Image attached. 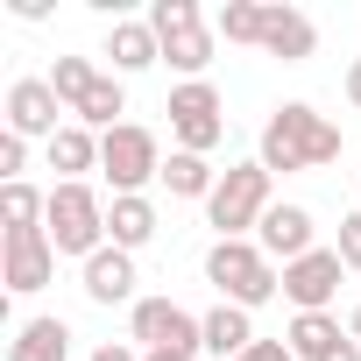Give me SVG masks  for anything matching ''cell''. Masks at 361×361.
I'll return each instance as SVG.
<instances>
[{"mask_svg": "<svg viewBox=\"0 0 361 361\" xmlns=\"http://www.w3.org/2000/svg\"><path fill=\"white\" fill-rule=\"evenodd\" d=\"M50 170H57V185H85V170H99V135L71 121V128L50 142Z\"/></svg>", "mask_w": 361, "mask_h": 361, "instance_id": "cell-20", "label": "cell"}, {"mask_svg": "<svg viewBox=\"0 0 361 361\" xmlns=\"http://www.w3.org/2000/svg\"><path fill=\"white\" fill-rule=\"evenodd\" d=\"M326 361H361V340H354V333H347V340H340V347H333V354H326Z\"/></svg>", "mask_w": 361, "mask_h": 361, "instance_id": "cell-30", "label": "cell"}, {"mask_svg": "<svg viewBox=\"0 0 361 361\" xmlns=\"http://www.w3.org/2000/svg\"><path fill=\"white\" fill-rule=\"evenodd\" d=\"M340 340H347V326H340L333 312H298V319H290V333H283V347H290L298 361H326Z\"/></svg>", "mask_w": 361, "mask_h": 361, "instance_id": "cell-21", "label": "cell"}, {"mask_svg": "<svg viewBox=\"0 0 361 361\" xmlns=\"http://www.w3.org/2000/svg\"><path fill=\"white\" fill-rule=\"evenodd\" d=\"M106 241L128 248V255L156 241V206H149V192H142V199H106Z\"/></svg>", "mask_w": 361, "mask_h": 361, "instance_id": "cell-19", "label": "cell"}, {"mask_svg": "<svg viewBox=\"0 0 361 361\" xmlns=\"http://www.w3.org/2000/svg\"><path fill=\"white\" fill-rule=\"evenodd\" d=\"M340 92H347V106H354V114H361V57H354V64H347V78H340Z\"/></svg>", "mask_w": 361, "mask_h": 361, "instance_id": "cell-28", "label": "cell"}, {"mask_svg": "<svg viewBox=\"0 0 361 361\" xmlns=\"http://www.w3.org/2000/svg\"><path fill=\"white\" fill-rule=\"evenodd\" d=\"M149 29H156L170 71H185V78H206V71H213L220 36H213V22L199 15V0H156V8H149Z\"/></svg>", "mask_w": 361, "mask_h": 361, "instance_id": "cell-5", "label": "cell"}, {"mask_svg": "<svg viewBox=\"0 0 361 361\" xmlns=\"http://www.w3.org/2000/svg\"><path fill=\"white\" fill-rule=\"evenodd\" d=\"M333 248H340V262H347V269H361V206L340 220V241H333Z\"/></svg>", "mask_w": 361, "mask_h": 361, "instance_id": "cell-25", "label": "cell"}, {"mask_svg": "<svg viewBox=\"0 0 361 361\" xmlns=\"http://www.w3.org/2000/svg\"><path fill=\"white\" fill-rule=\"evenodd\" d=\"M347 333H354V340H361V305H354V319H347Z\"/></svg>", "mask_w": 361, "mask_h": 361, "instance_id": "cell-32", "label": "cell"}, {"mask_svg": "<svg viewBox=\"0 0 361 361\" xmlns=\"http://www.w3.org/2000/svg\"><path fill=\"white\" fill-rule=\"evenodd\" d=\"M340 276H347L340 248H312V255L283 262V298H290L298 312H333V298H340Z\"/></svg>", "mask_w": 361, "mask_h": 361, "instance_id": "cell-11", "label": "cell"}, {"mask_svg": "<svg viewBox=\"0 0 361 361\" xmlns=\"http://www.w3.org/2000/svg\"><path fill=\"white\" fill-rule=\"evenodd\" d=\"M199 326H206V354H220V361H241L262 340L255 312H241V305H213V312H199Z\"/></svg>", "mask_w": 361, "mask_h": 361, "instance_id": "cell-16", "label": "cell"}, {"mask_svg": "<svg viewBox=\"0 0 361 361\" xmlns=\"http://www.w3.org/2000/svg\"><path fill=\"white\" fill-rule=\"evenodd\" d=\"M213 36H227V43H255V50H262V0H227V8L213 15Z\"/></svg>", "mask_w": 361, "mask_h": 361, "instance_id": "cell-23", "label": "cell"}, {"mask_svg": "<svg viewBox=\"0 0 361 361\" xmlns=\"http://www.w3.org/2000/svg\"><path fill=\"white\" fill-rule=\"evenodd\" d=\"M142 361H192L185 347H156V354H142Z\"/></svg>", "mask_w": 361, "mask_h": 361, "instance_id": "cell-31", "label": "cell"}, {"mask_svg": "<svg viewBox=\"0 0 361 361\" xmlns=\"http://www.w3.org/2000/svg\"><path fill=\"white\" fill-rule=\"evenodd\" d=\"M106 64H114V78H135V71L163 64L156 29H149V22H114V29H106Z\"/></svg>", "mask_w": 361, "mask_h": 361, "instance_id": "cell-15", "label": "cell"}, {"mask_svg": "<svg viewBox=\"0 0 361 361\" xmlns=\"http://www.w3.org/2000/svg\"><path fill=\"white\" fill-rule=\"evenodd\" d=\"M333 156H340V128H333L319 106H305V99H283V106L262 121V149H255V163H262L269 177L326 170Z\"/></svg>", "mask_w": 361, "mask_h": 361, "instance_id": "cell-1", "label": "cell"}, {"mask_svg": "<svg viewBox=\"0 0 361 361\" xmlns=\"http://www.w3.org/2000/svg\"><path fill=\"white\" fill-rule=\"evenodd\" d=\"M170 135H177V149H192V156H213L220 142H227V106H220V92H213V78H185L170 92Z\"/></svg>", "mask_w": 361, "mask_h": 361, "instance_id": "cell-7", "label": "cell"}, {"mask_svg": "<svg viewBox=\"0 0 361 361\" xmlns=\"http://www.w3.org/2000/svg\"><path fill=\"white\" fill-rule=\"evenodd\" d=\"M92 78H99V64H92V57H57V64H50V85H57V99H64V106H78Z\"/></svg>", "mask_w": 361, "mask_h": 361, "instance_id": "cell-24", "label": "cell"}, {"mask_svg": "<svg viewBox=\"0 0 361 361\" xmlns=\"http://www.w3.org/2000/svg\"><path fill=\"white\" fill-rule=\"evenodd\" d=\"M50 276H57V248H50L43 227L0 234V283H8V298H36Z\"/></svg>", "mask_w": 361, "mask_h": 361, "instance_id": "cell-10", "label": "cell"}, {"mask_svg": "<svg viewBox=\"0 0 361 361\" xmlns=\"http://www.w3.org/2000/svg\"><path fill=\"white\" fill-rule=\"evenodd\" d=\"M78 290H85L92 305H135V255L106 241L92 262H78Z\"/></svg>", "mask_w": 361, "mask_h": 361, "instance_id": "cell-13", "label": "cell"}, {"mask_svg": "<svg viewBox=\"0 0 361 361\" xmlns=\"http://www.w3.org/2000/svg\"><path fill=\"white\" fill-rule=\"evenodd\" d=\"M43 213H50V192H36L29 185V177H22V185H0V227H43Z\"/></svg>", "mask_w": 361, "mask_h": 361, "instance_id": "cell-22", "label": "cell"}, {"mask_svg": "<svg viewBox=\"0 0 361 361\" xmlns=\"http://www.w3.org/2000/svg\"><path fill=\"white\" fill-rule=\"evenodd\" d=\"M213 185H220V170H213V156H192V149H170L163 156V192L170 199H213Z\"/></svg>", "mask_w": 361, "mask_h": 361, "instance_id": "cell-18", "label": "cell"}, {"mask_svg": "<svg viewBox=\"0 0 361 361\" xmlns=\"http://www.w3.org/2000/svg\"><path fill=\"white\" fill-rule=\"evenodd\" d=\"M8 361H71V326L64 319H22L15 340H8Z\"/></svg>", "mask_w": 361, "mask_h": 361, "instance_id": "cell-17", "label": "cell"}, {"mask_svg": "<svg viewBox=\"0 0 361 361\" xmlns=\"http://www.w3.org/2000/svg\"><path fill=\"white\" fill-rule=\"evenodd\" d=\"M128 340H135L142 354H156V347L199 354V347H206V326L177 305V298H135V305H128Z\"/></svg>", "mask_w": 361, "mask_h": 361, "instance_id": "cell-8", "label": "cell"}, {"mask_svg": "<svg viewBox=\"0 0 361 361\" xmlns=\"http://www.w3.org/2000/svg\"><path fill=\"white\" fill-rule=\"evenodd\" d=\"M206 283L220 290V305L255 312V305H269V298L283 290V269H276L255 241H213V248H206Z\"/></svg>", "mask_w": 361, "mask_h": 361, "instance_id": "cell-2", "label": "cell"}, {"mask_svg": "<svg viewBox=\"0 0 361 361\" xmlns=\"http://www.w3.org/2000/svg\"><path fill=\"white\" fill-rule=\"evenodd\" d=\"M0 170H8V185H22V170H29V142L22 135H0Z\"/></svg>", "mask_w": 361, "mask_h": 361, "instance_id": "cell-26", "label": "cell"}, {"mask_svg": "<svg viewBox=\"0 0 361 361\" xmlns=\"http://www.w3.org/2000/svg\"><path fill=\"white\" fill-rule=\"evenodd\" d=\"M255 248H262L269 262H298V255H312V248H319V227H312V213H305V206H269V213H262V227H255Z\"/></svg>", "mask_w": 361, "mask_h": 361, "instance_id": "cell-12", "label": "cell"}, {"mask_svg": "<svg viewBox=\"0 0 361 361\" xmlns=\"http://www.w3.org/2000/svg\"><path fill=\"white\" fill-rule=\"evenodd\" d=\"M241 361H298V354H290V347H283V340H255V347H248V354H241Z\"/></svg>", "mask_w": 361, "mask_h": 361, "instance_id": "cell-27", "label": "cell"}, {"mask_svg": "<svg viewBox=\"0 0 361 361\" xmlns=\"http://www.w3.org/2000/svg\"><path fill=\"white\" fill-rule=\"evenodd\" d=\"M99 177L114 185V199H142L149 185H163V142L142 121H121L99 135Z\"/></svg>", "mask_w": 361, "mask_h": 361, "instance_id": "cell-4", "label": "cell"}, {"mask_svg": "<svg viewBox=\"0 0 361 361\" xmlns=\"http://www.w3.org/2000/svg\"><path fill=\"white\" fill-rule=\"evenodd\" d=\"M64 114H71V106L57 99V85H50V78H15V85H8V135H22V142H43V149H50V142L71 128Z\"/></svg>", "mask_w": 361, "mask_h": 361, "instance_id": "cell-9", "label": "cell"}, {"mask_svg": "<svg viewBox=\"0 0 361 361\" xmlns=\"http://www.w3.org/2000/svg\"><path fill=\"white\" fill-rule=\"evenodd\" d=\"M43 234L57 255H78L92 262L106 248V199L92 185H50V213H43Z\"/></svg>", "mask_w": 361, "mask_h": 361, "instance_id": "cell-6", "label": "cell"}, {"mask_svg": "<svg viewBox=\"0 0 361 361\" xmlns=\"http://www.w3.org/2000/svg\"><path fill=\"white\" fill-rule=\"evenodd\" d=\"M92 361H142V347H121V340H106V347H92Z\"/></svg>", "mask_w": 361, "mask_h": 361, "instance_id": "cell-29", "label": "cell"}, {"mask_svg": "<svg viewBox=\"0 0 361 361\" xmlns=\"http://www.w3.org/2000/svg\"><path fill=\"white\" fill-rule=\"evenodd\" d=\"M269 185H276V177H269L262 163H234V170H220V185H213V199H206V227H213L220 241H255L262 213L276 206Z\"/></svg>", "mask_w": 361, "mask_h": 361, "instance_id": "cell-3", "label": "cell"}, {"mask_svg": "<svg viewBox=\"0 0 361 361\" xmlns=\"http://www.w3.org/2000/svg\"><path fill=\"white\" fill-rule=\"evenodd\" d=\"M262 50L283 57V64H305V57L319 50L312 15H298V8H262Z\"/></svg>", "mask_w": 361, "mask_h": 361, "instance_id": "cell-14", "label": "cell"}]
</instances>
